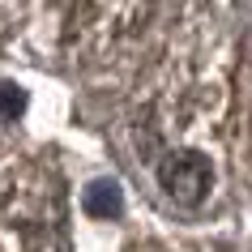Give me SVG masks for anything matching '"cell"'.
Returning a JSON list of instances; mask_svg holds the SVG:
<instances>
[{"mask_svg":"<svg viewBox=\"0 0 252 252\" xmlns=\"http://www.w3.org/2000/svg\"><path fill=\"white\" fill-rule=\"evenodd\" d=\"M158 184L162 192L175 201V205H201L210 197V184H214V162L201 154V150H167L158 162Z\"/></svg>","mask_w":252,"mask_h":252,"instance_id":"cell-1","label":"cell"},{"mask_svg":"<svg viewBox=\"0 0 252 252\" xmlns=\"http://www.w3.org/2000/svg\"><path fill=\"white\" fill-rule=\"evenodd\" d=\"M120 188L111 184V180H94L90 188H86V214H94V218H116L120 214Z\"/></svg>","mask_w":252,"mask_h":252,"instance_id":"cell-2","label":"cell"},{"mask_svg":"<svg viewBox=\"0 0 252 252\" xmlns=\"http://www.w3.org/2000/svg\"><path fill=\"white\" fill-rule=\"evenodd\" d=\"M22 111H26V90L13 86V81H0V116L17 120Z\"/></svg>","mask_w":252,"mask_h":252,"instance_id":"cell-3","label":"cell"}]
</instances>
